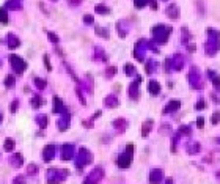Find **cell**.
Masks as SVG:
<instances>
[{
  "instance_id": "1",
  "label": "cell",
  "mask_w": 220,
  "mask_h": 184,
  "mask_svg": "<svg viewBox=\"0 0 220 184\" xmlns=\"http://www.w3.org/2000/svg\"><path fill=\"white\" fill-rule=\"evenodd\" d=\"M151 33H153L154 39L157 41V43H167L168 36H170V33H171V27H167V25H164V24H157V25L153 27Z\"/></svg>"
},
{
  "instance_id": "2",
  "label": "cell",
  "mask_w": 220,
  "mask_h": 184,
  "mask_svg": "<svg viewBox=\"0 0 220 184\" xmlns=\"http://www.w3.org/2000/svg\"><path fill=\"white\" fill-rule=\"evenodd\" d=\"M132 156H134V145L129 143L128 148H126V153L120 154V157H118V161H116L118 167H121V168H128V167L132 164Z\"/></svg>"
},
{
  "instance_id": "3",
  "label": "cell",
  "mask_w": 220,
  "mask_h": 184,
  "mask_svg": "<svg viewBox=\"0 0 220 184\" xmlns=\"http://www.w3.org/2000/svg\"><path fill=\"white\" fill-rule=\"evenodd\" d=\"M184 65V58L181 54H176L173 57L167 58V73H171V71H181Z\"/></svg>"
},
{
  "instance_id": "4",
  "label": "cell",
  "mask_w": 220,
  "mask_h": 184,
  "mask_svg": "<svg viewBox=\"0 0 220 184\" xmlns=\"http://www.w3.org/2000/svg\"><path fill=\"white\" fill-rule=\"evenodd\" d=\"M91 161H93V154L88 151V149H85V148H80L79 156H77V159H75V165H77L79 168H82L83 165L91 164Z\"/></svg>"
},
{
  "instance_id": "5",
  "label": "cell",
  "mask_w": 220,
  "mask_h": 184,
  "mask_svg": "<svg viewBox=\"0 0 220 184\" xmlns=\"http://www.w3.org/2000/svg\"><path fill=\"white\" fill-rule=\"evenodd\" d=\"M10 63H11V68L16 74H22L25 71V68H27V63H25L19 55H14V54L10 55Z\"/></svg>"
},
{
  "instance_id": "6",
  "label": "cell",
  "mask_w": 220,
  "mask_h": 184,
  "mask_svg": "<svg viewBox=\"0 0 220 184\" xmlns=\"http://www.w3.org/2000/svg\"><path fill=\"white\" fill-rule=\"evenodd\" d=\"M189 82L192 85V88H203V82H201V76L198 73L197 68H192L189 73Z\"/></svg>"
},
{
  "instance_id": "7",
  "label": "cell",
  "mask_w": 220,
  "mask_h": 184,
  "mask_svg": "<svg viewBox=\"0 0 220 184\" xmlns=\"http://www.w3.org/2000/svg\"><path fill=\"white\" fill-rule=\"evenodd\" d=\"M148 49V41L146 39H140L137 44H135V51H134V55L138 61H143L145 58V51Z\"/></svg>"
},
{
  "instance_id": "8",
  "label": "cell",
  "mask_w": 220,
  "mask_h": 184,
  "mask_svg": "<svg viewBox=\"0 0 220 184\" xmlns=\"http://www.w3.org/2000/svg\"><path fill=\"white\" fill-rule=\"evenodd\" d=\"M68 175V170L65 171L63 175H60V170H55V168H52V170H49L47 171V175H46V179L50 183V184H57L58 181H61L63 178H65Z\"/></svg>"
},
{
  "instance_id": "9",
  "label": "cell",
  "mask_w": 220,
  "mask_h": 184,
  "mask_svg": "<svg viewBox=\"0 0 220 184\" xmlns=\"http://www.w3.org/2000/svg\"><path fill=\"white\" fill-rule=\"evenodd\" d=\"M61 116H60V120H58V123H57V128L60 129V131H66L68 128H69V120H71V115H69V112H63V114H60Z\"/></svg>"
},
{
  "instance_id": "10",
  "label": "cell",
  "mask_w": 220,
  "mask_h": 184,
  "mask_svg": "<svg viewBox=\"0 0 220 184\" xmlns=\"http://www.w3.org/2000/svg\"><path fill=\"white\" fill-rule=\"evenodd\" d=\"M165 14H167L170 19H178L181 13H179V8H178V5H176V3H173V5H168V6H167Z\"/></svg>"
},
{
  "instance_id": "11",
  "label": "cell",
  "mask_w": 220,
  "mask_h": 184,
  "mask_svg": "<svg viewBox=\"0 0 220 184\" xmlns=\"http://www.w3.org/2000/svg\"><path fill=\"white\" fill-rule=\"evenodd\" d=\"M61 156H63V159H65V161H69V159H73V156H74V145H71V143L63 145Z\"/></svg>"
},
{
  "instance_id": "12",
  "label": "cell",
  "mask_w": 220,
  "mask_h": 184,
  "mask_svg": "<svg viewBox=\"0 0 220 184\" xmlns=\"http://www.w3.org/2000/svg\"><path fill=\"white\" fill-rule=\"evenodd\" d=\"M179 107H181V102L178 101V99H175V101H170L167 106H165L164 114H173V112H178V110H179Z\"/></svg>"
},
{
  "instance_id": "13",
  "label": "cell",
  "mask_w": 220,
  "mask_h": 184,
  "mask_svg": "<svg viewBox=\"0 0 220 184\" xmlns=\"http://www.w3.org/2000/svg\"><path fill=\"white\" fill-rule=\"evenodd\" d=\"M140 80H142V77L137 76V82H132V83H130V87H129V96L132 99H137L138 98V85H140L138 82H140Z\"/></svg>"
},
{
  "instance_id": "14",
  "label": "cell",
  "mask_w": 220,
  "mask_h": 184,
  "mask_svg": "<svg viewBox=\"0 0 220 184\" xmlns=\"http://www.w3.org/2000/svg\"><path fill=\"white\" fill-rule=\"evenodd\" d=\"M6 41H8V47H10V49H18L19 46H20V39L14 35V33H8Z\"/></svg>"
},
{
  "instance_id": "15",
  "label": "cell",
  "mask_w": 220,
  "mask_h": 184,
  "mask_svg": "<svg viewBox=\"0 0 220 184\" xmlns=\"http://www.w3.org/2000/svg\"><path fill=\"white\" fill-rule=\"evenodd\" d=\"M54 156H55V146L54 145H47L43 149V159L47 162V161H52Z\"/></svg>"
},
{
  "instance_id": "16",
  "label": "cell",
  "mask_w": 220,
  "mask_h": 184,
  "mask_svg": "<svg viewBox=\"0 0 220 184\" xmlns=\"http://www.w3.org/2000/svg\"><path fill=\"white\" fill-rule=\"evenodd\" d=\"M162 178H164V171L160 170V168H154L149 173V183H153V184L160 183V179H162Z\"/></svg>"
},
{
  "instance_id": "17",
  "label": "cell",
  "mask_w": 220,
  "mask_h": 184,
  "mask_svg": "<svg viewBox=\"0 0 220 184\" xmlns=\"http://www.w3.org/2000/svg\"><path fill=\"white\" fill-rule=\"evenodd\" d=\"M66 112V107L63 106V101L58 96H54V114H63Z\"/></svg>"
},
{
  "instance_id": "18",
  "label": "cell",
  "mask_w": 220,
  "mask_h": 184,
  "mask_svg": "<svg viewBox=\"0 0 220 184\" xmlns=\"http://www.w3.org/2000/svg\"><path fill=\"white\" fill-rule=\"evenodd\" d=\"M148 91H149L153 96L159 94L160 93V83L157 80H149L148 82Z\"/></svg>"
},
{
  "instance_id": "19",
  "label": "cell",
  "mask_w": 220,
  "mask_h": 184,
  "mask_svg": "<svg viewBox=\"0 0 220 184\" xmlns=\"http://www.w3.org/2000/svg\"><path fill=\"white\" fill-rule=\"evenodd\" d=\"M22 8V2L20 0H8V2L5 3V10H14L18 11Z\"/></svg>"
},
{
  "instance_id": "20",
  "label": "cell",
  "mask_w": 220,
  "mask_h": 184,
  "mask_svg": "<svg viewBox=\"0 0 220 184\" xmlns=\"http://www.w3.org/2000/svg\"><path fill=\"white\" fill-rule=\"evenodd\" d=\"M10 162H11V165H13V167H16V168H18V167H20V165H22V162H24L22 154H20V153L13 154L11 159H10Z\"/></svg>"
},
{
  "instance_id": "21",
  "label": "cell",
  "mask_w": 220,
  "mask_h": 184,
  "mask_svg": "<svg viewBox=\"0 0 220 184\" xmlns=\"http://www.w3.org/2000/svg\"><path fill=\"white\" fill-rule=\"evenodd\" d=\"M104 104H105L107 107H110V109H112V107H116L118 104H120V101H118V98H116V96L110 94V96H107V98L104 99Z\"/></svg>"
},
{
  "instance_id": "22",
  "label": "cell",
  "mask_w": 220,
  "mask_h": 184,
  "mask_svg": "<svg viewBox=\"0 0 220 184\" xmlns=\"http://www.w3.org/2000/svg\"><path fill=\"white\" fill-rule=\"evenodd\" d=\"M36 123H38V126H39L41 129L47 128V124H49V116H47V115H38V116H36Z\"/></svg>"
},
{
  "instance_id": "23",
  "label": "cell",
  "mask_w": 220,
  "mask_h": 184,
  "mask_svg": "<svg viewBox=\"0 0 220 184\" xmlns=\"http://www.w3.org/2000/svg\"><path fill=\"white\" fill-rule=\"evenodd\" d=\"M151 129H153V120H146L145 123H143V128H142V137H148Z\"/></svg>"
},
{
  "instance_id": "24",
  "label": "cell",
  "mask_w": 220,
  "mask_h": 184,
  "mask_svg": "<svg viewBox=\"0 0 220 184\" xmlns=\"http://www.w3.org/2000/svg\"><path fill=\"white\" fill-rule=\"evenodd\" d=\"M94 11H96L98 14H104V16H105V14H109L112 10H110L109 6H105L104 3H98V5L94 6Z\"/></svg>"
},
{
  "instance_id": "25",
  "label": "cell",
  "mask_w": 220,
  "mask_h": 184,
  "mask_svg": "<svg viewBox=\"0 0 220 184\" xmlns=\"http://www.w3.org/2000/svg\"><path fill=\"white\" fill-rule=\"evenodd\" d=\"M113 126H115L118 131H124L126 126H128V121H126L124 118H116L115 121H113Z\"/></svg>"
},
{
  "instance_id": "26",
  "label": "cell",
  "mask_w": 220,
  "mask_h": 184,
  "mask_svg": "<svg viewBox=\"0 0 220 184\" xmlns=\"http://www.w3.org/2000/svg\"><path fill=\"white\" fill-rule=\"evenodd\" d=\"M96 35L98 36H101V38H104V39H109L110 38V35H109V30L107 28H102V27H96Z\"/></svg>"
},
{
  "instance_id": "27",
  "label": "cell",
  "mask_w": 220,
  "mask_h": 184,
  "mask_svg": "<svg viewBox=\"0 0 220 184\" xmlns=\"http://www.w3.org/2000/svg\"><path fill=\"white\" fill-rule=\"evenodd\" d=\"M14 146H16V142L13 139H5V145H3V149H5V151H8V153L13 151Z\"/></svg>"
},
{
  "instance_id": "28",
  "label": "cell",
  "mask_w": 220,
  "mask_h": 184,
  "mask_svg": "<svg viewBox=\"0 0 220 184\" xmlns=\"http://www.w3.org/2000/svg\"><path fill=\"white\" fill-rule=\"evenodd\" d=\"M30 104H32V106L35 107V109H39V106L43 104V99H41V96L35 94V96H33V98L30 99Z\"/></svg>"
},
{
  "instance_id": "29",
  "label": "cell",
  "mask_w": 220,
  "mask_h": 184,
  "mask_svg": "<svg viewBox=\"0 0 220 184\" xmlns=\"http://www.w3.org/2000/svg\"><path fill=\"white\" fill-rule=\"evenodd\" d=\"M33 82H35L36 88H39V90H44L46 88V83H47L44 79H39V77H35V79H33Z\"/></svg>"
},
{
  "instance_id": "30",
  "label": "cell",
  "mask_w": 220,
  "mask_h": 184,
  "mask_svg": "<svg viewBox=\"0 0 220 184\" xmlns=\"http://www.w3.org/2000/svg\"><path fill=\"white\" fill-rule=\"evenodd\" d=\"M192 134V131H190V128L189 126H181L179 129H178V135H190Z\"/></svg>"
},
{
  "instance_id": "31",
  "label": "cell",
  "mask_w": 220,
  "mask_h": 184,
  "mask_svg": "<svg viewBox=\"0 0 220 184\" xmlns=\"http://www.w3.org/2000/svg\"><path fill=\"white\" fill-rule=\"evenodd\" d=\"M0 20H2V24H8V20H10L5 8H0Z\"/></svg>"
},
{
  "instance_id": "32",
  "label": "cell",
  "mask_w": 220,
  "mask_h": 184,
  "mask_svg": "<svg viewBox=\"0 0 220 184\" xmlns=\"http://www.w3.org/2000/svg\"><path fill=\"white\" fill-rule=\"evenodd\" d=\"M208 74H209V77L211 79H212V83H214V87H215V88H219V77H217V74H215L214 73V71H208Z\"/></svg>"
},
{
  "instance_id": "33",
  "label": "cell",
  "mask_w": 220,
  "mask_h": 184,
  "mask_svg": "<svg viewBox=\"0 0 220 184\" xmlns=\"http://www.w3.org/2000/svg\"><path fill=\"white\" fill-rule=\"evenodd\" d=\"M5 87H6V88H13V87H14V77H13V76H6L5 77Z\"/></svg>"
},
{
  "instance_id": "34",
  "label": "cell",
  "mask_w": 220,
  "mask_h": 184,
  "mask_svg": "<svg viewBox=\"0 0 220 184\" xmlns=\"http://www.w3.org/2000/svg\"><path fill=\"white\" fill-rule=\"evenodd\" d=\"M46 33H47V38L50 39V43H54V44H57V43H58V41H60V38H58V36H57V35H55V33H54V32H46Z\"/></svg>"
},
{
  "instance_id": "35",
  "label": "cell",
  "mask_w": 220,
  "mask_h": 184,
  "mask_svg": "<svg viewBox=\"0 0 220 184\" xmlns=\"http://www.w3.org/2000/svg\"><path fill=\"white\" fill-rule=\"evenodd\" d=\"M134 5H135V8H145L146 5H148V0H134Z\"/></svg>"
},
{
  "instance_id": "36",
  "label": "cell",
  "mask_w": 220,
  "mask_h": 184,
  "mask_svg": "<svg viewBox=\"0 0 220 184\" xmlns=\"http://www.w3.org/2000/svg\"><path fill=\"white\" fill-rule=\"evenodd\" d=\"M190 146H192V148H187V151H189L190 154H195V153L200 151V143H192Z\"/></svg>"
},
{
  "instance_id": "37",
  "label": "cell",
  "mask_w": 220,
  "mask_h": 184,
  "mask_svg": "<svg viewBox=\"0 0 220 184\" xmlns=\"http://www.w3.org/2000/svg\"><path fill=\"white\" fill-rule=\"evenodd\" d=\"M126 74H128V76H135V68L130 63L126 65Z\"/></svg>"
},
{
  "instance_id": "38",
  "label": "cell",
  "mask_w": 220,
  "mask_h": 184,
  "mask_svg": "<svg viewBox=\"0 0 220 184\" xmlns=\"http://www.w3.org/2000/svg\"><path fill=\"white\" fill-rule=\"evenodd\" d=\"M115 74H116V66H110V68H107V73H105L107 77H113Z\"/></svg>"
},
{
  "instance_id": "39",
  "label": "cell",
  "mask_w": 220,
  "mask_h": 184,
  "mask_svg": "<svg viewBox=\"0 0 220 184\" xmlns=\"http://www.w3.org/2000/svg\"><path fill=\"white\" fill-rule=\"evenodd\" d=\"M75 93H77V96H79V101H80V104H83V106H85V104H87V101H85V98H83V94H82V91H80V88H79V87L75 88Z\"/></svg>"
},
{
  "instance_id": "40",
  "label": "cell",
  "mask_w": 220,
  "mask_h": 184,
  "mask_svg": "<svg viewBox=\"0 0 220 184\" xmlns=\"http://www.w3.org/2000/svg\"><path fill=\"white\" fill-rule=\"evenodd\" d=\"M44 58V66L47 68V71H52V65H50V60H49V55L46 54V55L43 57Z\"/></svg>"
},
{
  "instance_id": "41",
  "label": "cell",
  "mask_w": 220,
  "mask_h": 184,
  "mask_svg": "<svg viewBox=\"0 0 220 184\" xmlns=\"http://www.w3.org/2000/svg\"><path fill=\"white\" fill-rule=\"evenodd\" d=\"M83 22L88 24V25H91V24L94 22V19H93V16H91V14H85V16H83Z\"/></svg>"
},
{
  "instance_id": "42",
  "label": "cell",
  "mask_w": 220,
  "mask_h": 184,
  "mask_svg": "<svg viewBox=\"0 0 220 184\" xmlns=\"http://www.w3.org/2000/svg\"><path fill=\"white\" fill-rule=\"evenodd\" d=\"M195 107H197V110H204V107H206V102L203 101V99H198V102L195 104Z\"/></svg>"
},
{
  "instance_id": "43",
  "label": "cell",
  "mask_w": 220,
  "mask_h": 184,
  "mask_svg": "<svg viewBox=\"0 0 220 184\" xmlns=\"http://www.w3.org/2000/svg\"><path fill=\"white\" fill-rule=\"evenodd\" d=\"M146 73L148 74H151V73H154V63H153V61H148V63H146Z\"/></svg>"
},
{
  "instance_id": "44",
  "label": "cell",
  "mask_w": 220,
  "mask_h": 184,
  "mask_svg": "<svg viewBox=\"0 0 220 184\" xmlns=\"http://www.w3.org/2000/svg\"><path fill=\"white\" fill-rule=\"evenodd\" d=\"M18 106H19V101H18V99H14V101L11 102V107H10V110L13 112V114H16V110H18Z\"/></svg>"
},
{
  "instance_id": "45",
  "label": "cell",
  "mask_w": 220,
  "mask_h": 184,
  "mask_svg": "<svg viewBox=\"0 0 220 184\" xmlns=\"http://www.w3.org/2000/svg\"><path fill=\"white\" fill-rule=\"evenodd\" d=\"M36 171H38V165H35V164L28 165V175H35Z\"/></svg>"
},
{
  "instance_id": "46",
  "label": "cell",
  "mask_w": 220,
  "mask_h": 184,
  "mask_svg": "<svg viewBox=\"0 0 220 184\" xmlns=\"http://www.w3.org/2000/svg\"><path fill=\"white\" fill-rule=\"evenodd\" d=\"M13 184H25V179H24V178L19 175V176H16V178H14V181H13Z\"/></svg>"
},
{
  "instance_id": "47",
  "label": "cell",
  "mask_w": 220,
  "mask_h": 184,
  "mask_svg": "<svg viewBox=\"0 0 220 184\" xmlns=\"http://www.w3.org/2000/svg\"><path fill=\"white\" fill-rule=\"evenodd\" d=\"M83 126L85 128H93V118H88V120H83Z\"/></svg>"
},
{
  "instance_id": "48",
  "label": "cell",
  "mask_w": 220,
  "mask_h": 184,
  "mask_svg": "<svg viewBox=\"0 0 220 184\" xmlns=\"http://www.w3.org/2000/svg\"><path fill=\"white\" fill-rule=\"evenodd\" d=\"M148 3H149L151 5V10H157V2H156V0H148Z\"/></svg>"
},
{
  "instance_id": "49",
  "label": "cell",
  "mask_w": 220,
  "mask_h": 184,
  "mask_svg": "<svg viewBox=\"0 0 220 184\" xmlns=\"http://www.w3.org/2000/svg\"><path fill=\"white\" fill-rule=\"evenodd\" d=\"M219 123V112H214L212 114V124H217Z\"/></svg>"
},
{
  "instance_id": "50",
  "label": "cell",
  "mask_w": 220,
  "mask_h": 184,
  "mask_svg": "<svg viewBox=\"0 0 220 184\" xmlns=\"http://www.w3.org/2000/svg\"><path fill=\"white\" fill-rule=\"evenodd\" d=\"M68 3H69V5H73V6H77V5H80V3H82V0H68Z\"/></svg>"
},
{
  "instance_id": "51",
  "label": "cell",
  "mask_w": 220,
  "mask_h": 184,
  "mask_svg": "<svg viewBox=\"0 0 220 184\" xmlns=\"http://www.w3.org/2000/svg\"><path fill=\"white\" fill-rule=\"evenodd\" d=\"M197 126L200 128V129H201L203 126H204V118H201V116H200V118L197 120Z\"/></svg>"
},
{
  "instance_id": "52",
  "label": "cell",
  "mask_w": 220,
  "mask_h": 184,
  "mask_svg": "<svg viewBox=\"0 0 220 184\" xmlns=\"http://www.w3.org/2000/svg\"><path fill=\"white\" fill-rule=\"evenodd\" d=\"M189 51H190V52L195 51V44H189Z\"/></svg>"
},
{
  "instance_id": "53",
  "label": "cell",
  "mask_w": 220,
  "mask_h": 184,
  "mask_svg": "<svg viewBox=\"0 0 220 184\" xmlns=\"http://www.w3.org/2000/svg\"><path fill=\"white\" fill-rule=\"evenodd\" d=\"M0 121H2V115H0Z\"/></svg>"
},
{
  "instance_id": "54",
  "label": "cell",
  "mask_w": 220,
  "mask_h": 184,
  "mask_svg": "<svg viewBox=\"0 0 220 184\" xmlns=\"http://www.w3.org/2000/svg\"><path fill=\"white\" fill-rule=\"evenodd\" d=\"M52 2H57V0H52Z\"/></svg>"
}]
</instances>
